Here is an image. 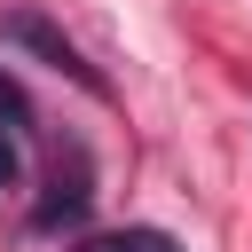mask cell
I'll use <instances>...</instances> for the list:
<instances>
[{"label": "cell", "instance_id": "obj_4", "mask_svg": "<svg viewBox=\"0 0 252 252\" xmlns=\"http://www.w3.org/2000/svg\"><path fill=\"white\" fill-rule=\"evenodd\" d=\"M0 118H8V126H16V134H24V126H32V102H24V87H16V79H8V71H0Z\"/></svg>", "mask_w": 252, "mask_h": 252}, {"label": "cell", "instance_id": "obj_5", "mask_svg": "<svg viewBox=\"0 0 252 252\" xmlns=\"http://www.w3.org/2000/svg\"><path fill=\"white\" fill-rule=\"evenodd\" d=\"M16 173H24V158H16V126H0V189H16Z\"/></svg>", "mask_w": 252, "mask_h": 252}, {"label": "cell", "instance_id": "obj_3", "mask_svg": "<svg viewBox=\"0 0 252 252\" xmlns=\"http://www.w3.org/2000/svg\"><path fill=\"white\" fill-rule=\"evenodd\" d=\"M71 252H181L165 228H110V236H87V244H71Z\"/></svg>", "mask_w": 252, "mask_h": 252}, {"label": "cell", "instance_id": "obj_1", "mask_svg": "<svg viewBox=\"0 0 252 252\" xmlns=\"http://www.w3.org/2000/svg\"><path fill=\"white\" fill-rule=\"evenodd\" d=\"M0 39H8V47H24V55H39V63H47V71H63L71 87L102 94V71H94V63L63 39V24H47L39 8H0Z\"/></svg>", "mask_w": 252, "mask_h": 252}, {"label": "cell", "instance_id": "obj_2", "mask_svg": "<svg viewBox=\"0 0 252 252\" xmlns=\"http://www.w3.org/2000/svg\"><path fill=\"white\" fill-rule=\"evenodd\" d=\"M87 158H71V173H63V158H55V181H47V205H39V228H63V220H79L87 213Z\"/></svg>", "mask_w": 252, "mask_h": 252}]
</instances>
